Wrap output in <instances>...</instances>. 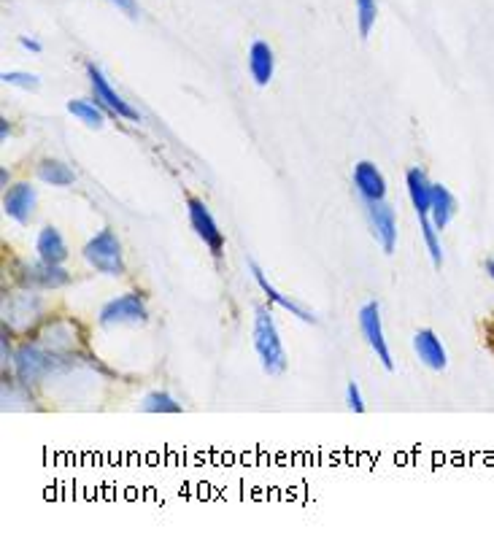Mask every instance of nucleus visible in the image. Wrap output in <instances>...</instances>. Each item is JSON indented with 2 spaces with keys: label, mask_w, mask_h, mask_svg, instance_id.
<instances>
[{
  "label": "nucleus",
  "mask_w": 494,
  "mask_h": 537,
  "mask_svg": "<svg viewBox=\"0 0 494 537\" xmlns=\"http://www.w3.org/2000/svg\"><path fill=\"white\" fill-rule=\"evenodd\" d=\"M36 208V189L30 184H14L3 192V211L17 224H27Z\"/></svg>",
  "instance_id": "obj_10"
},
{
  "label": "nucleus",
  "mask_w": 494,
  "mask_h": 537,
  "mask_svg": "<svg viewBox=\"0 0 494 537\" xmlns=\"http://www.w3.org/2000/svg\"><path fill=\"white\" fill-rule=\"evenodd\" d=\"M146 413H181V403H176L168 392H149L141 403Z\"/></svg>",
  "instance_id": "obj_20"
},
{
  "label": "nucleus",
  "mask_w": 494,
  "mask_h": 537,
  "mask_svg": "<svg viewBox=\"0 0 494 537\" xmlns=\"http://www.w3.org/2000/svg\"><path fill=\"white\" fill-rule=\"evenodd\" d=\"M38 179L52 187H68L73 184V171L60 160H44L38 165Z\"/></svg>",
  "instance_id": "obj_18"
},
{
  "label": "nucleus",
  "mask_w": 494,
  "mask_h": 537,
  "mask_svg": "<svg viewBox=\"0 0 494 537\" xmlns=\"http://www.w3.org/2000/svg\"><path fill=\"white\" fill-rule=\"evenodd\" d=\"M14 365H17V376L22 378L25 384H30V381L49 376L52 370L60 367V362H57V354H54V351H46L41 349V346H30V343H27V346H22V349L17 351Z\"/></svg>",
  "instance_id": "obj_7"
},
{
  "label": "nucleus",
  "mask_w": 494,
  "mask_h": 537,
  "mask_svg": "<svg viewBox=\"0 0 494 537\" xmlns=\"http://www.w3.org/2000/svg\"><path fill=\"white\" fill-rule=\"evenodd\" d=\"M17 281L25 289H60L71 284V276L63 265H52V262H19L17 265Z\"/></svg>",
  "instance_id": "obj_4"
},
{
  "label": "nucleus",
  "mask_w": 494,
  "mask_h": 537,
  "mask_svg": "<svg viewBox=\"0 0 494 537\" xmlns=\"http://www.w3.org/2000/svg\"><path fill=\"white\" fill-rule=\"evenodd\" d=\"M419 222H422L424 243H427V249H430L432 262H435V268H441V265H443V249H441V238H438V227L432 224L430 216H427V219H419Z\"/></svg>",
  "instance_id": "obj_21"
},
{
  "label": "nucleus",
  "mask_w": 494,
  "mask_h": 537,
  "mask_svg": "<svg viewBox=\"0 0 494 537\" xmlns=\"http://www.w3.org/2000/svg\"><path fill=\"white\" fill-rule=\"evenodd\" d=\"M354 187H357V192H360L365 203H370V200H384V197H387V179H384V173L378 171L376 165L368 160L354 165Z\"/></svg>",
  "instance_id": "obj_11"
},
{
  "label": "nucleus",
  "mask_w": 494,
  "mask_h": 537,
  "mask_svg": "<svg viewBox=\"0 0 494 537\" xmlns=\"http://www.w3.org/2000/svg\"><path fill=\"white\" fill-rule=\"evenodd\" d=\"M187 211H189V224H192L195 235L206 243L208 251H211L214 257H222V251H225V233L219 230V224H216L214 214L208 211L206 203L198 200V197H189Z\"/></svg>",
  "instance_id": "obj_5"
},
{
  "label": "nucleus",
  "mask_w": 494,
  "mask_h": 537,
  "mask_svg": "<svg viewBox=\"0 0 494 537\" xmlns=\"http://www.w3.org/2000/svg\"><path fill=\"white\" fill-rule=\"evenodd\" d=\"M368 206V219H370V230L376 235V241L381 243V249L392 254L397 243V219H395V208L389 206L387 200H370L365 203Z\"/></svg>",
  "instance_id": "obj_9"
},
{
  "label": "nucleus",
  "mask_w": 494,
  "mask_h": 537,
  "mask_svg": "<svg viewBox=\"0 0 494 537\" xmlns=\"http://www.w3.org/2000/svg\"><path fill=\"white\" fill-rule=\"evenodd\" d=\"M36 251L38 260L52 262V265H63V262L68 260V246H65L63 235H60L57 227H44V230L38 233Z\"/></svg>",
  "instance_id": "obj_16"
},
{
  "label": "nucleus",
  "mask_w": 494,
  "mask_h": 537,
  "mask_svg": "<svg viewBox=\"0 0 494 537\" xmlns=\"http://www.w3.org/2000/svg\"><path fill=\"white\" fill-rule=\"evenodd\" d=\"M100 327H117V324H146L149 322V311L141 295H122L108 300L98 314Z\"/></svg>",
  "instance_id": "obj_3"
},
{
  "label": "nucleus",
  "mask_w": 494,
  "mask_h": 537,
  "mask_svg": "<svg viewBox=\"0 0 494 537\" xmlns=\"http://www.w3.org/2000/svg\"><path fill=\"white\" fill-rule=\"evenodd\" d=\"M87 76H90V84H92V92H95V103H98L103 111H108V114H114V117H122V119H130V122H138V111H135L127 100H122V95H119L111 84H108V79L103 76V71L100 68H95V65H87Z\"/></svg>",
  "instance_id": "obj_6"
},
{
  "label": "nucleus",
  "mask_w": 494,
  "mask_h": 537,
  "mask_svg": "<svg viewBox=\"0 0 494 537\" xmlns=\"http://www.w3.org/2000/svg\"><path fill=\"white\" fill-rule=\"evenodd\" d=\"M249 268H252V273H254V281L260 284L262 295L268 297L270 303H276V305H279V308H284L287 314L297 316L300 322H308V324H314L316 322V316L311 314L308 308H303V305H300V303H295L292 297L281 295L279 289H276V287H273V284H270V281H268V278H265V273H262V268H260V265H257V262H252Z\"/></svg>",
  "instance_id": "obj_12"
},
{
  "label": "nucleus",
  "mask_w": 494,
  "mask_h": 537,
  "mask_svg": "<svg viewBox=\"0 0 494 537\" xmlns=\"http://www.w3.org/2000/svg\"><path fill=\"white\" fill-rule=\"evenodd\" d=\"M68 111L90 127H103V122H106L103 108H100L95 100H71V103H68Z\"/></svg>",
  "instance_id": "obj_19"
},
{
  "label": "nucleus",
  "mask_w": 494,
  "mask_h": 537,
  "mask_svg": "<svg viewBox=\"0 0 494 537\" xmlns=\"http://www.w3.org/2000/svg\"><path fill=\"white\" fill-rule=\"evenodd\" d=\"M84 260L90 268L106 276H122L125 273V260H122V243H119L114 230H100L92 241L84 246Z\"/></svg>",
  "instance_id": "obj_2"
},
{
  "label": "nucleus",
  "mask_w": 494,
  "mask_h": 537,
  "mask_svg": "<svg viewBox=\"0 0 494 537\" xmlns=\"http://www.w3.org/2000/svg\"><path fill=\"white\" fill-rule=\"evenodd\" d=\"M405 187H408V197H411L419 219H427L432 203V184L430 179H427V173H424L422 168H411V171L405 173Z\"/></svg>",
  "instance_id": "obj_14"
},
{
  "label": "nucleus",
  "mask_w": 494,
  "mask_h": 537,
  "mask_svg": "<svg viewBox=\"0 0 494 537\" xmlns=\"http://www.w3.org/2000/svg\"><path fill=\"white\" fill-rule=\"evenodd\" d=\"M11 349H9V330L3 327V359H9Z\"/></svg>",
  "instance_id": "obj_27"
},
{
  "label": "nucleus",
  "mask_w": 494,
  "mask_h": 537,
  "mask_svg": "<svg viewBox=\"0 0 494 537\" xmlns=\"http://www.w3.org/2000/svg\"><path fill=\"white\" fill-rule=\"evenodd\" d=\"M273 68H276V57L265 41H254L249 49V73L257 81V87H265L273 79Z\"/></svg>",
  "instance_id": "obj_15"
},
{
  "label": "nucleus",
  "mask_w": 494,
  "mask_h": 537,
  "mask_svg": "<svg viewBox=\"0 0 494 537\" xmlns=\"http://www.w3.org/2000/svg\"><path fill=\"white\" fill-rule=\"evenodd\" d=\"M0 181H3V184H9V171H6V168L0 171Z\"/></svg>",
  "instance_id": "obj_29"
},
{
  "label": "nucleus",
  "mask_w": 494,
  "mask_h": 537,
  "mask_svg": "<svg viewBox=\"0 0 494 537\" xmlns=\"http://www.w3.org/2000/svg\"><path fill=\"white\" fill-rule=\"evenodd\" d=\"M454 214H457V200H454V195H451L443 184H432L430 219L432 224L438 227V233H441L443 227L454 219Z\"/></svg>",
  "instance_id": "obj_17"
},
{
  "label": "nucleus",
  "mask_w": 494,
  "mask_h": 537,
  "mask_svg": "<svg viewBox=\"0 0 494 537\" xmlns=\"http://www.w3.org/2000/svg\"><path fill=\"white\" fill-rule=\"evenodd\" d=\"M414 351L416 357L422 359L424 365L430 370H443L449 365V357H446V349H443L441 338L432 330H419L414 335Z\"/></svg>",
  "instance_id": "obj_13"
},
{
  "label": "nucleus",
  "mask_w": 494,
  "mask_h": 537,
  "mask_svg": "<svg viewBox=\"0 0 494 537\" xmlns=\"http://www.w3.org/2000/svg\"><path fill=\"white\" fill-rule=\"evenodd\" d=\"M346 403H349V408L354 413H362L365 411V403H362V392L360 386L351 381L349 386H346Z\"/></svg>",
  "instance_id": "obj_24"
},
{
  "label": "nucleus",
  "mask_w": 494,
  "mask_h": 537,
  "mask_svg": "<svg viewBox=\"0 0 494 537\" xmlns=\"http://www.w3.org/2000/svg\"><path fill=\"white\" fill-rule=\"evenodd\" d=\"M378 17L376 0H357V19H360V36L368 38Z\"/></svg>",
  "instance_id": "obj_22"
},
{
  "label": "nucleus",
  "mask_w": 494,
  "mask_h": 537,
  "mask_svg": "<svg viewBox=\"0 0 494 537\" xmlns=\"http://www.w3.org/2000/svg\"><path fill=\"white\" fill-rule=\"evenodd\" d=\"M19 44H22V46H25V49H27V52H41V44H38V41H33V38H25V36H22V38H19Z\"/></svg>",
  "instance_id": "obj_26"
},
{
  "label": "nucleus",
  "mask_w": 494,
  "mask_h": 537,
  "mask_svg": "<svg viewBox=\"0 0 494 537\" xmlns=\"http://www.w3.org/2000/svg\"><path fill=\"white\" fill-rule=\"evenodd\" d=\"M486 273H489V276L494 278V260H489V262H486Z\"/></svg>",
  "instance_id": "obj_30"
},
{
  "label": "nucleus",
  "mask_w": 494,
  "mask_h": 537,
  "mask_svg": "<svg viewBox=\"0 0 494 537\" xmlns=\"http://www.w3.org/2000/svg\"><path fill=\"white\" fill-rule=\"evenodd\" d=\"M108 3H114L117 9H122L125 14H130V17L138 14V3H135V0H108Z\"/></svg>",
  "instance_id": "obj_25"
},
{
  "label": "nucleus",
  "mask_w": 494,
  "mask_h": 537,
  "mask_svg": "<svg viewBox=\"0 0 494 537\" xmlns=\"http://www.w3.org/2000/svg\"><path fill=\"white\" fill-rule=\"evenodd\" d=\"M11 133V125H9V119H0V135H3V141L9 138Z\"/></svg>",
  "instance_id": "obj_28"
},
{
  "label": "nucleus",
  "mask_w": 494,
  "mask_h": 537,
  "mask_svg": "<svg viewBox=\"0 0 494 537\" xmlns=\"http://www.w3.org/2000/svg\"><path fill=\"white\" fill-rule=\"evenodd\" d=\"M3 84H14V87H22V90H38V76L25 71H6L3 73Z\"/></svg>",
  "instance_id": "obj_23"
},
{
  "label": "nucleus",
  "mask_w": 494,
  "mask_h": 537,
  "mask_svg": "<svg viewBox=\"0 0 494 537\" xmlns=\"http://www.w3.org/2000/svg\"><path fill=\"white\" fill-rule=\"evenodd\" d=\"M254 351L268 376H281L287 370V351H284L273 316L265 308H257V316H254Z\"/></svg>",
  "instance_id": "obj_1"
},
{
  "label": "nucleus",
  "mask_w": 494,
  "mask_h": 537,
  "mask_svg": "<svg viewBox=\"0 0 494 537\" xmlns=\"http://www.w3.org/2000/svg\"><path fill=\"white\" fill-rule=\"evenodd\" d=\"M360 330L365 335V341L373 351H376V357L381 359V365L392 370L395 362H392V354H389L387 338H384V324H381V308L378 303H368L360 308Z\"/></svg>",
  "instance_id": "obj_8"
}]
</instances>
